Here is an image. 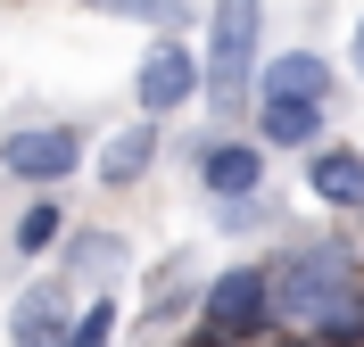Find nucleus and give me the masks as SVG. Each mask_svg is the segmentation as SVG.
I'll list each match as a JSON object with an SVG mask.
<instances>
[{
	"label": "nucleus",
	"instance_id": "nucleus-1",
	"mask_svg": "<svg viewBox=\"0 0 364 347\" xmlns=\"http://www.w3.org/2000/svg\"><path fill=\"white\" fill-rule=\"evenodd\" d=\"M356 298H364V281H356V256H348L340 240H298V248L273 265V314L290 331H323Z\"/></svg>",
	"mask_w": 364,
	"mask_h": 347
},
{
	"label": "nucleus",
	"instance_id": "nucleus-2",
	"mask_svg": "<svg viewBox=\"0 0 364 347\" xmlns=\"http://www.w3.org/2000/svg\"><path fill=\"white\" fill-rule=\"evenodd\" d=\"M257 33H265V9L257 0H215V42H207V108L224 116H240L257 99Z\"/></svg>",
	"mask_w": 364,
	"mask_h": 347
},
{
	"label": "nucleus",
	"instance_id": "nucleus-3",
	"mask_svg": "<svg viewBox=\"0 0 364 347\" xmlns=\"http://www.w3.org/2000/svg\"><path fill=\"white\" fill-rule=\"evenodd\" d=\"M265 323H273V273L265 265H232L224 281H207V298H199V331L207 339H240L249 347Z\"/></svg>",
	"mask_w": 364,
	"mask_h": 347
},
{
	"label": "nucleus",
	"instance_id": "nucleus-4",
	"mask_svg": "<svg viewBox=\"0 0 364 347\" xmlns=\"http://www.w3.org/2000/svg\"><path fill=\"white\" fill-rule=\"evenodd\" d=\"M0 165L17 182H67L75 165H83V133H67V124H17V133L0 141Z\"/></svg>",
	"mask_w": 364,
	"mask_h": 347
},
{
	"label": "nucleus",
	"instance_id": "nucleus-5",
	"mask_svg": "<svg viewBox=\"0 0 364 347\" xmlns=\"http://www.w3.org/2000/svg\"><path fill=\"white\" fill-rule=\"evenodd\" d=\"M199 83H207V67H199V58L174 42V33H166V42L141 58V83H133V92H141V116H174L182 99L199 92Z\"/></svg>",
	"mask_w": 364,
	"mask_h": 347
},
{
	"label": "nucleus",
	"instance_id": "nucleus-6",
	"mask_svg": "<svg viewBox=\"0 0 364 347\" xmlns=\"http://www.w3.org/2000/svg\"><path fill=\"white\" fill-rule=\"evenodd\" d=\"M67 339H75L67 290H58V281H33L17 306H9V347H67Z\"/></svg>",
	"mask_w": 364,
	"mask_h": 347
},
{
	"label": "nucleus",
	"instance_id": "nucleus-7",
	"mask_svg": "<svg viewBox=\"0 0 364 347\" xmlns=\"http://www.w3.org/2000/svg\"><path fill=\"white\" fill-rule=\"evenodd\" d=\"M257 133H265V149H323V99L257 92Z\"/></svg>",
	"mask_w": 364,
	"mask_h": 347
},
{
	"label": "nucleus",
	"instance_id": "nucleus-8",
	"mask_svg": "<svg viewBox=\"0 0 364 347\" xmlns=\"http://www.w3.org/2000/svg\"><path fill=\"white\" fill-rule=\"evenodd\" d=\"M199 182L215 190V199L265 190V149H249V141H207V149H199Z\"/></svg>",
	"mask_w": 364,
	"mask_h": 347
},
{
	"label": "nucleus",
	"instance_id": "nucleus-9",
	"mask_svg": "<svg viewBox=\"0 0 364 347\" xmlns=\"http://www.w3.org/2000/svg\"><path fill=\"white\" fill-rule=\"evenodd\" d=\"M306 190H315L323 207L364 215V149H315L306 158Z\"/></svg>",
	"mask_w": 364,
	"mask_h": 347
},
{
	"label": "nucleus",
	"instance_id": "nucleus-10",
	"mask_svg": "<svg viewBox=\"0 0 364 347\" xmlns=\"http://www.w3.org/2000/svg\"><path fill=\"white\" fill-rule=\"evenodd\" d=\"M257 92H298V99H331V58H323V50H282L273 67H257Z\"/></svg>",
	"mask_w": 364,
	"mask_h": 347
},
{
	"label": "nucleus",
	"instance_id": "nucleus-11",
	"mask_svg": "<svg viewBox=\"0 0 364 347\" xmlns=\"http://www.w3.org/2000/svg\"><path fill=\"white\" fill-rule=\"evenodd\" d=\"M149 158H158V116H141V124H124V133L108 141V158H100V182H141L149 174Z\"/></svg>",
	"mask_w": 364,
	"mask_h": 347
},
{
	"label": "nucleus",
	"instance_id": "nucleus-12",
	"mask_svg": "<svg viewBox=\"0 0 364 347\" xmlns=\"http://www.w3.org/2000/svg\"><path fill=\"white\" fill-rule=\"evenodd\" d=\"M67 273H75V281L124 273V240H116V231H83V240H67Z\"/></svg>",
	"mask_w": 364,
	"mask_h": 347
},
{
	"label": "nucleus",
	"instance_id": "nucleus-13",
	"mask_svg": "<svg viewBox=\"0 0 364 347\" xmlns=\"http://www.w3.org/2000/svg\"><path fill=\"white\" fill-rule=\"evenodd\" d=\"M58 240H67V207H58V199H33V207L17 215V248L25 256H50Z\"/></svg>",
	"mask_w": 364,
	"mask_h": 347
},
{
	"label": "nucleus",
	"instance_id": "nucleus-14",
	"mask_svg": "<svg viewBox=\"0 0 364 347\" xmlns=\"http://www.w3.org/2000/svg\"><path fill=\"white\" fill-rule=\"evenodd\" d=\"M265 215H273V199H265V190H240V199H215V224H224V231H257Z\"/></svg>",
	"mask_w": 364,
	"mask_h": 347
},
{
	"label": "nucleus",
	"instance_id": "nucleus-15",
	"mask_svg": "<svg viewBox=\"0 0 364 347\" xmlns=\"http://www.w3.org/2000/svg\"><path fill=\"white\" fill-rule=\"evenodd\" d=\"M108 339H116V306L100 298V306H83V314H75V339H67V347H108Z\"/></svg>",
	"mask_w": 364,
	"mask_h": 347
},
{
	"label": "nucleus",
	"instance_id": "nucleus-16",
	"mask_svg": "<svg viewBox=\"0 0 364 347\" xmlns=\"http://www.w3.org/2000/svg\"><path fill=\"white\" fill-rule=\"evenodd\" d=\"M91 9H108V17H133V25H166L174 0H91Z\"/></svg>",
	"mask_w": 364,
	"mask_h": 347
},
{
	"label": "nucleus",
	"instance_id": "nucleus-17",
	"mask_svg": "<svg viewBox=\"0 0 364 347\" xmlns=\"http://www.w3.org/2000/svg\"><path fill=\"white\" fill-rule=\"evenodd\" d=\"M282 347H323V331H282Z\"/></svg>",
	"mask_w": 364,
	"mask_h": 347
},
{
	"label": "nucleus",
	"instance_id": "nucleus-18",
	"mask_svg": "<svg viewBox=\"0 0 364 347\" xmlns=\"http://www.w3.org/2000/svg\"><path fill=\"white\" fill-rule=\"evenodd\" d=\"M356 75H364V17H356Z\"/></svg>",
	"mask_w": 364,
	"mask_h": 347
}]
</instances>
